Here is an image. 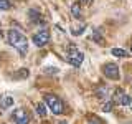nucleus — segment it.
<instances>
[{"instance_id":"nucleus-22","label":"nucleus","mask_w":132,"mask_h":124,"mask_svg":"<svg viewBox=\"0 0 132 124\" xmlns=\"http://www.w3.org/2000/svg\"><path fill=\"white\" fill-rule=\"evenodd\" d=\"M81 2H82V3H88V0H81Z\"/></svg>"},{"instance_id":"nucleus-21","label":"nucleus","mask_w":132,"mask_h":124,"mask_svg":"<svg viewBox=\"0 0 132 124\" xmlns=\"http://www.w3.org/2000/svg\"><path fill=\"white\" fill-rule=\"evenodd\" d=\"M58 124H68V122H66V121H60V122H58Z\"/></svg>"},{"instance_id":"nucleus-8","label":"nucleus","mask_w":132,"mask_h":124,"mask_svg":"<svg viewBox=\"0 0 132 124\" xmlns=\"http://www.w3.org/2000/svg\"><path fill=\"white\" fill-rule=\"evenodd\" d=\"M71 13L74 18H79L81 17V8H79V3H73L71 5Z\"/></svg>"},{"instance_id":"nucleus-7","label":"nucleus","mask_w":132,"mask_h":124,"mask_svg":"<svg viewBox=\"0 0 132 124\" xmlns=\"http://www.w3.org/2000/svg\"><path fill=\"white\" fill-rule=\"evenodd\" d=\"M10 106H13V98L12 96H3L0 99V107L2 109H8Z\"/></svg>"},{"instance_id":"nucleus-12","label":"nucleus","mask_w":132,"mask_h":124,"mask_svg":"<svg viewBox=\"0 0 132 124\" xmlns=\"http://www.w3.org/2000/svg\"><path fill=\"white\" fill-rule=\"evenodd\" d=\"M127 104H132V98L129 94H124L122 99H121V106H127Z\"/></svg>"},{"instance_id":"nucleus-15","label":"nucleus","mask_w":132,"mask_h":124,"mask_svg":"<svg viewBox=\"0 0 132 124\" xmlns=\"http://www.w3.org/2000/svg\"><path fill=\"white\" fill-rule=\"evenodd\" d=\"M112 107H114V103L112 101H107L104 106H102V111H104V113H111V111H112Z\"/></svg>"},{"instance_id":"nucleus-3","label":"nucleus","mask_w":132,"mask_h":124,"mask_svg":"<svg viewBox=\"0 0 132 124\" xmlns=\"http://www.w3.org/2000/svg\"><path fill=\"white\" fill-rule=\"evenodd\" d=\"M66 60L69 61L73 66H76V68H79V66L82 65V60H84V55L79 51V50H76V48H71L69 50V53H68V56H66Z\"/></svg>"},{"instance_id":"nucleus-19","label":"nucleus","mask_w":132,"mask_h":124,"mask_svg":"<svg viewBox=\"0 0 132 124\" xmlns=\"http://www.w3.org/2000/svg\"><path fill=\"white\" fill-rule=\"evenodd\" d=\"M46 73H58V68H46Z\"/></svg>"},{"instance_id":"nucleus-5","label":"nucleus","mask_w":132,"mask_h":124,"mask_svg":"<svg viewBox=\"0 0 132 124\" xmlns=\"http://www.w3.org/2000/svg\"><path fill=\"white\" fill-rule=\"evenodd\" d=\"M102 73H104V76L109 78V80H119V78H121L119 68H117V65H114V63L104 65V66H102Z\"/></svg>"},{"instance_id":"nucleus-1","label":"nucleus","mask_w":132,"mask_h":124,"mask_svg":"<svg viewBox=\"0 0 132 124\" xmlns=\"http://www.w3.org/2000/svg\"><path fill=\"white\" fill-rule=\"evenodd\" d=\"M8 43L13 48L18 50L20 55H25L28 51V40L23 33H20L18 30H10L8 32Z\"/></svg>"},{"instance_id":"nucleus-23","label":"nucleus","mask_w":132,"mask_h":124,"mask_svg":"<svg viewBox=\"0 0 132 124\" xmlns=\"http://www.w3.org/2000/svg\"><path fill=\"white\" fill-rule=\"evenodd\" d=\"M130 53H132V47H130Z\"/></svg>"},{"instance_id":"nucleus-11","label":"nucleus","mask_w":132,"mask_h":124,"mask_svg":"<svg viewBox=\"0 0 132 124\" xmlns=\"http://www.w3.org/2000/svg\"><path fill=\"white\" fill-rule=\"evenodd\" d=\"M122 96H124V91L122 89H117V91H116V94H114V101L112 103H116V104H121Z\"/></svg>"},{"instance_id":"nucleus-6","label":"nucleus","mask_w":132,"mask_h":124,"mask_svg":"<svg viewBox=\"0 0 132 124\" xmlns=\"http://www.w3.org/2000/svg\"><path fill=\"white\" fill-rule=\"evenodd\" d=\"M12 118H13V121L16 124H28V121H30V116L23 109H15L13 114H12Z\"/></svg>"},{"instance_id":"nucleus-14","label":"nucleus","mask_w":132,"mask_h":124,"mask_svg":"<svg viewBox=\"0 0 132 124\" xmlns=\"http://www.w3.org/2000/svg\"><path fill=\"white\" fill-rule=\"evenodd\" d=\"M28 17L31 18V22H36V20L40 18V13L36 10H28Z\"/></svg>"},{"instance_id":"nucleus-10","label":"nucleus","mask_w":132,"mask_h":124,"mask_svg":"<svg viewBox=\"0 0 132 124\" xmlns=\"http://www.w3.org/2000/svg\"><path fill=\"white\" fill-rule=\"evenodd\" d=\"M36 114L41 116V118H45V116H46V106H45L43 103H40V104L36 106Z\"/></svg>"},{"instance_id":"nucleus-20","label":"nucleus","mask_w":132,"mask_h":124,"mask_svg":"<svg viewBox=\"0 0 132 124\" xmlns=\"http://www.w3.org/2000/svg\"><path fill=\"white\" fill-rule=\"evenodd\" d=\"M88 124H102V122L99 121V119H93V121H89Z\"/></svg>"},{"instance_id":"nucleus-4","label":"nucleus","mask_w":132,"mask_h":124,"mask_svg":"<svg viewBox=\"0 0 132 124\" xmlns=\"http://www.w3.org/2000/svg\"><path fill=\"white\" fill-rule=\"evenodd\" d=\"M31 41H33V45H36V47H45V45L50 41V32L48 30H40V32H36L35 35H33V38H31Z\"/></svg>"},{"instance_id":"nucleus-9","label":"nucleus","mask_w":132,"mask_h":124,"mask_svg":"<svg viewBox=\"0 0 132 124\" xmlns=\"http://www.w3.org/2000/svg\"><path fill=\"white\" fill-rule=\"evenodd\" d=\"M111 53H112L114 56H121V58H126L127 56V51H126V50H122V48H112V50H111Z\"/></svg>"},{"instance_id":"nucleus-2","label":"nucleus","mask_w":132,"mask_h":124,"mask_svg":"<svg viewBox=\"0 0 132 124\" xmlns=\"http://www.w3.org/2000/svg\"><path fill=\"white\" fill-rule=\"evenodd\" d=\"M45 104L48 106V109L51 111L53 114H63V111H64L63 103H61L60 98H56L55 94H46V96H45Z\"/></svg>"},{"instance_id":"nucleus-16","label":"nucleus","mask_w":132,"mask_h":124,"mask_svg":"<svg viewBox=\"0 0 132 124\" xmlns=\"http://www.w3.org/2000/svg\"><path fill=\"white\" fill-rule=\"evenodd\" d=\"M91 40H94V41H96V43H102V41H104V40H102V36L99 35L97 32H94L93 35H91Z\"/></svg>"},{"instance_id":"nucleus-17","label":"nucleus","mask_w":132,"mask_h":124,"mask_svg":"<svg viewBox=\"0 0 132 124\" xmlns=\"http://www.w3.org/2000/svg\"><path fill=\"white\" fill-rule=\"evenodd\" d=\"M96 96L99 99H104L107 96V89H99V91H96Z\"/></svg>"},{"instance_id":"nucleus-18","label":"nucleus","mask_w":132,"mask_h":124,"mask_svg":"<svg viewBox=\"0 0 132 124\" xmlns=\"http://www.w3.org/2000/svg\"><path fill=\"white\" fill-rule=\"evenodd\" d=\"M28 74H30L28 68H22V69H20V73L16 74V76H18V78H25V76H28Z\"/></svg>"},{"instance_id":"nucleus-13","label":"nucleus","mask_w":132,"mask_h":124,"mask_svg":"<svg viewBox=\"0 0 132 124\" xmlns=\"http://www.w3.org/2000/svg\"><path fill=\"white\" fill-rule=\"evenodd\" d=\"M10 7H12L10 0H0V10H8Z\"/></svg>"}]
</instances>
